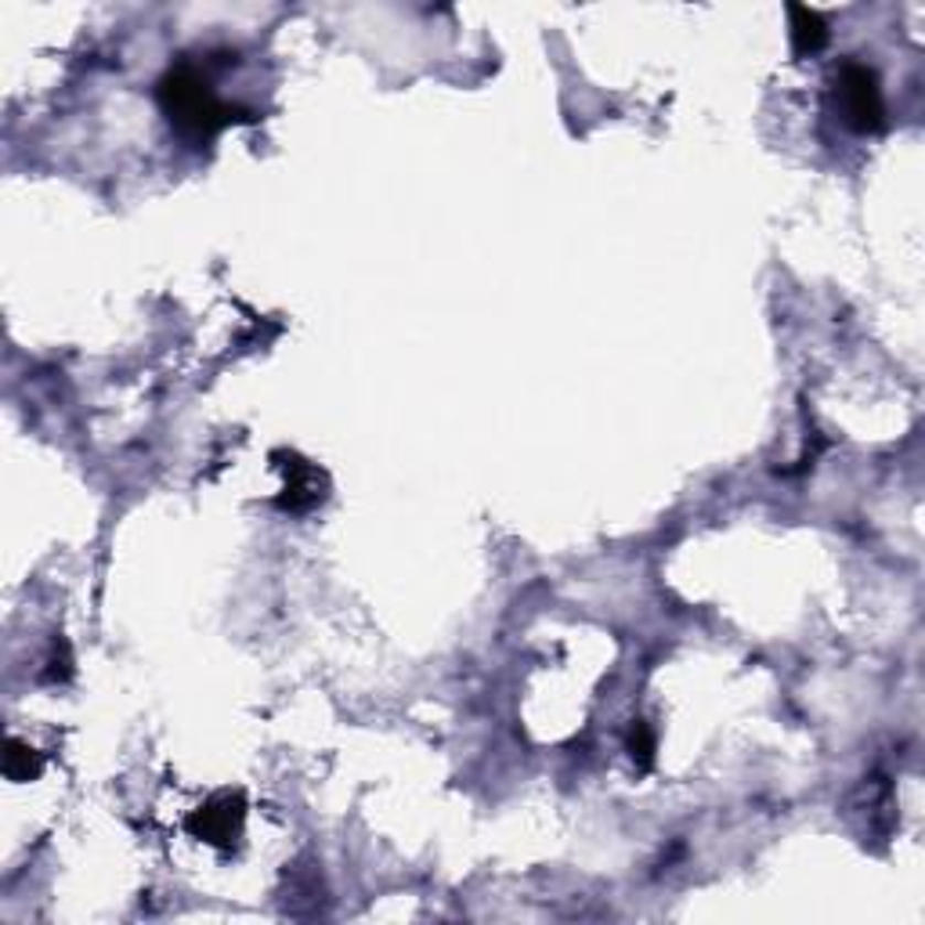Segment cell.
Returning a JSON list of instances; mask_svg holds the SVG:
<instances>
[{
  "label": "cell",
  "mask_w": 925,
  "mask_h": 925,
  "mask_svg": "<svg viewBox=\"0 0 925 925\" xmlns=\"http://www.w3.org/2000/svg\"><path fill=\"white\" fill-rule=\"evenodd\" d=\"M630 749L633 755H641L644 763H650V755H655V738H650V731L644 723H636L633 727V734H630Z\"/></svg>",
  "instance_id": "obj_6"
},
{
  "label": "cell",
  "mask_w": 925,
  "mask_h": 925,
  "mask_svg": "<svg viewBox=\"0 0 925 925\" xmlns=\"http://www.w3.org/2000/svg\"><path fill=\"white\" fill-rule=\"evenodd\" d=\"M239 820H243V806L239 799H221V803H211L206 810H200L192 817V831L200 839H211V842H225L232 839V831L239 828Z\"/></svg>",
  "instance_id": "obj_3"
},
{
  "label": "cell",
  "mask_w": 925,
  "mask_h": 925,
  "mask_svg": "<svg viewBox=\"0 0 925 925\" xmlns=\"http://www.w3.org/2000/svg\"><path fill=\"white\" fill-rule=\"evenodd\" d=\"M788 15H792V44H796L799 55H814V51L828 44V25L817 11L796 4V8H788Z\"/></svg>",
  "instance_id": "obj_4"
},
{
  "label": "cell",
  "mask_w": 925,
  "mask_h": 925,
  "mask_svg": "<svg viewBox=\"0 0 925 925\" xmlns=\"http://www.w3.org/2000/svg\"><path fill=\"white\" fill-rule=\"evenodd\" d=\"M160 106L171 116V123L178 127V135H185L192 141H206L214 138L221 127L246 120L239 116V109L225 106L214 87L206 84V76L192 65H178L160 80Z\"/></svg>",
  "instance_id": "obj_1"
},
{
  "label": "cell",
  "mask_w": 925,
  "mask_h": 925,
  "mask_svg": "<svg viewBox=\"0 0 925 925\" xmlns=\"http://www.w3.org/2000/svg\"><path fill=\"white\" fill-rule=\"evenodd\" d=\"M836 98L842 109V120L850 123L861 135H875L885 123V101H882V87L879 76L861 62H846L839 69V84H836Z\"/></svg>",
  "instance_id": "obj_2"
},
{
  "label": "cell",
  "mask_w": 925,
  "mask_h": 925,
  "mask_svg": "<svg viewBox=\"0 0 925 925\" xmlns=\"http://www.w3.org/2000/svg\"><path fill=\"white\" fill-rule=\"evenodd\" d=\"M4 774L11 781H30L41 774V755L33 749H25L22 741H8V755H4Z\"/></svg>",
  "instance_id": "obj_5"
}]
</instances>
